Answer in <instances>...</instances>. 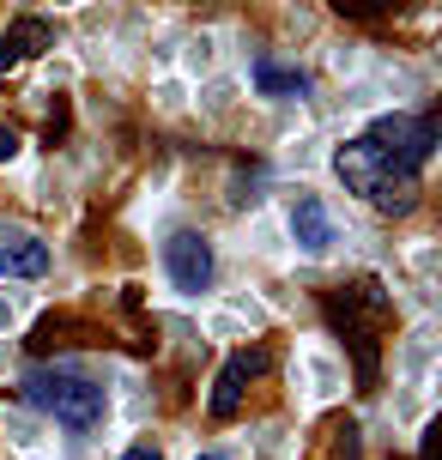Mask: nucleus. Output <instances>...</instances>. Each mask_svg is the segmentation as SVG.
<instances>
[{
	"label": "nucleus",
	"instance_id": "obj_1",
	"mask_svg": "<svg viewBox=\"0 0 442 460\" xmlns=\"http://www.w3.org/2000/svg\"><path fill=\"white\" fill-rule=\"evenodd\" d=\"M322 309H327V322H333V333L358 358V388H376V333L394 322V303L382 291V279H351L346 291H327Z\"/></svg>",
	"mask_w": 442,
	"mask_h": 460
},
{
	"label": "nucleus",
	"instance_id": "obj_2",
	"mask_svg": "<svg viewBox=\"0 0 442 460\" xmlns=\"http://www.w3.org/2000/svg\"><path fill=\"white\" fill-rule=\"evenodd\" d=\"M24 400L37 406V412H49L55 424H67L73 437H85V430H97L103 424V412H110V388L97 382V376H85V369H31L24 376Z\"/></svg>",
	"mask_w": 442,
	"mask_h": 460
},
{
	"label": "nucleus",
	"instance_id": "obj_3",
	"mask_svg": "<svg viewBox=\"0 0 442 460\" xmlns=\"http://www.w3.org/2000/svg\"><path fill=\"white\" fill-rule=\"evenodd\" d=\"M364 134L388 152V164L400 176H419L430 164V152H437V115H376Z\"/></svg>",
	"mask_w": 442,
	"mask_h": 460
},
{
	"label": "nucleus",
	"instance_id": "obj_4",
	"mask_svg": "<svg viewBox=\"0 0 442 460\" xmlns=\"http://www.w3.org/2000/svg\"><path fill=\"white\" fill-rule=\"evenodd\" d=\"M333 176H340V182H346L351 194H358V200H370V194H376L382 182H400V170L388 164V152H382V146H376L370 134L346 139V146L333 152Z\"/></svg>",
	"mask_w": 442,
	"mask_h": 460
},
{
	"label": "nucleus",
	"instance_id": "obj_5",
	"mask_svg": "<svg viewBox=\"0 0 442 460\" xmlns=\"http://www.w3.org/2000/svg\"><path fill=\"white\" fill-rule=\"evenodd\" d=\"M273 369V351L267 345H249V351H231L225 358V369H218V388H212V400H207V412L225 424V418H236V406H243V394L255 388L261 376Z\"/></svg>",
	"mask_w": 442,
	"mask_h": 460
},
{
	"label": "nucleus",
	"instance_id": "obj_6",
	"mask_svg": "<svg viewBox=\"0 0 442 460\" xmlns=\"http://www.w3.org/2000/svg\"><path fill=\"white\" fill-rule=\"evenodd\" d=\"M164 273H170V285L182 291V297H200L212 285V249L200 230H170L164 236Z\"/></svg>",
	"mask_w": 442,
	"mask_h": 460
},
{
	"label": "nucleus",
	"instance_id": "obj_7",
	"mask_svg": "<svg viewBox=\"0 0 442 460\" xmlns=\"http://www.w3.org/2000/svg\"><path fill=\"white\" fill-rule=\"evenodd\" d=\"M55 19H37V13H24V19H13L6 24V37H0V73H13V67H24L31 55H49L55 49Z\"/></svg>",
	"mask_w": 442,
	"mask_h": 460
},
{
	"label": "nucleus",
	"instance_id": "obj_8",
	"mask_svg": "<svg viewBox=\"0 0 442 460\" xmlns=\"http://www.w3.org/2000/svg\"><path fill=\"white\" fill-rule=\"evenodd\" d=\"M49 249L24 225H0V279H43Z\"/></svg>",
	"mask_w": 442,
	"mask_h": 460
},
{
	"label": "nucleus",
	"instance_id": "obj_9",
	"mask_svg": "<svg viewBox=\"0 0 442 460\" xmlns=\"http://www.w3.org/2000/svg\"><path fill=\"white\" fill-rule=\"evenodd\" d=\"M291 236H297L303 254H327L333 249V212H327V200L297 194V207H291Z\"/></svg>",
	"mask_w": 442,
	"mask_h": 460
},
{
	"label": "nucleus",
	"instance_id": "obj_10",
	"mask_svg": "<svg viewBox=\"0 0 442 460\" xmlns=\"http://www.w3.org/2000/svg\"><path fill=\"white\" fill-rule=\"evenodd\" d=\"M255 85L267 97H309V73L303 67H279V61L255 55Z\"/></svg>",
	"mask_w": 442,
	"mask_h": 460
},
{
	"label": "nucleus",
	"instance_id": "obj_11",
	"mask_svg": "<svg viewBox=\"0 0 442 460\" xmlns=\"http://www.w3.org/2000/svg\"><path fill=\"white\" fill-rule=\"evenodd\" d=\"M346 19H376V13H388V6H400V0H333Z\"/></svg>",
	"mask_w": 442,
	"mask_h": 460
},
{
	"label": "nucleus",
	"instance_id": "obj_12",
	"mask_svg": "<svg viewBox=\"0 0 442 460\" xmlns=\"http://www.w3.org/2000/svg\"><path fill=\"white\" fill-rule=\"evenodd\" d=\"M6 158H19V128L13 121H0V164Z\"/></svg>",
	"mask_w": 442,
	"mask_h": 460
},
{
	"label": "nucleus",
	"instance_id": "obj_13",
	"mask_svg": "<svg viewBox=\"0 0 442 460\" xmlns=\"http://www.w3.org/2000/svg\"><path fill=\"white\" fill-rule=\"evenodd\" d=\"M121 460H164V455H158V448H128Z\"/></svg>",
	"mask_w": 442,
	"mask_h": 460
},
{
	"label": "nucleus",
	"instance_id": "obj_14",
	"mask_svg": "<svg viewBox=\"0 0 442 460\" xmlns=\"http://www.w3.org/2000/svg\"><path fill=\"white\" fill-rule=\"evenodd\" d=\"M200 460H225V455H200Z\"/></svg>",
	"mask_w": 442,
	"mask_h": 460
}]
</instances>
